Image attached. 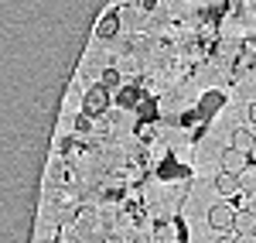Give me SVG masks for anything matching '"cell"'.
I'll list each match as a JSON object with an SVG mask.
<instances>
[{"instance_id": "1", "label": "cell", "mask_w": 256, "mask_h": 243, "mask_svg": "<svg viewBox=\"0 0 256 243\" xmlns=\"http://www.w3.org/2000/svg\"><path fill=\"white\" fill-rule=\"evenodd\" d=\"M236 216L239 209H232V202H218L208 209V226L218 233H236Z\"/></svg>"}, {"instance_id": "2", "label": "cell", "mask_w": 256, "mask_h": 243, "mask_svg": "<svg viewBox=\"0 0 256 243\" xmlns=\"http://www.w3.org/2000/svg\"><path fill=\"white\" fill-rule=\"evenodd\" d=\"M82 106H86L89 117H99V113L110 106V93H106V86H92V89L86 93V103H82Z\"/></svg>"}, {"instance_id": "3", "label": "cell", "mask_w": 256, "mask_h": 243, "mask_svg": "<svg viewBox=\"0 0 256 243\" xmlns=\"http://www.w3.org/2000/svg\"><path fill=\"white\" fill-rule=\"evenodd\" d=\"M250 164H246V151H236V147H226L222 151V171H232V175H242Z\"/></svg>"}, {"instance_id": "4", "label": "cell", "mask_w": 256, "mask_h": 243, "mask_svg": "<svg viewBox=\"0 0 256 243\" xmlns=\"http://www.w3.org/2000/svg\"><path fill=\"white\" fill-rule=\"evenodd\" d=\"M216 188H218V195H239V192H242V178L232 175V171H218Z\"/></svg>"}, {"instance_id": "5", "label": "cell", "mask_w": 256, "mask_h": 243, "mask_svg": "<svg viewBox=\"0 0 256 243\" xmlns=\"http://www.w3.org/2000/svg\"><path fill=\"white\" fill-rule=\"evenodd\" d=\"M246 233H256V212L253 209H239V216H236V236H246Z\"/></svg>"}, {"instance_id": "6", "label": "cell", "mask_w": 256, "mask_h": 243, "mask_svg": "<svg viewBox=\"0 0 256 243\" xmlns=\"http://www.w3.org/2000/svg\"><path fill=\"white\" fill-rule=\"evenodd\" d=\"M253 144H256V134H253V130H246V127H239L236 134H232V147H236V151L253 154Z\"/></svg>"}, {"instance_id": "7", "label": "cell", "mask_w": 256, "mask_h": 243, "mask_svg": "<svg viewBox=\"0 0 256 243\" xmlns=\"http://www.w3.org/2000/svg\"><path fill=\"white\" fill-rule=\"evenodd\" d=\"M116 28H120V18H116V14H106L96 35H99V38H113V35H116Z\"/></svg>"}, {"instance_id": "8", "label": "cell", "mask_w": 256, "mask_h": 243, "mask_svg": "<svg viewBox=\"0 0 256 243\" xmlns=\"http://www.w3.org/2000/svg\"><path fill=\"white\" fill-rule=\"evenodd\" d=\"M239 178H242V192L256 195V168H246V171H242Z\"/></svg>"}, {"instance_id": "9", "label": "cell", "mask_w": 256, "mask_h": 243, "mask_svg": "<svg viewBox=\"0 0 256 243\" xmlns=\"http://www.w3.org/2000/svg\"><path fill=\"white\" fill-rule=\"evenodd\" d=\"M120 72L116 69H106V72H102V79H99V86H106V89H113V86H120Z\"/></svg>"}, {"instance_id": "10", "label": "cell", "mask_w": 256, "mask_h": 243, "mask_svg": "<svg viewBox=\"0 0 256 243\" xmlns=\"http://www.w3.org/2000/svg\"><path fill=\"white\" fill-rule=\"evenodd\" d=\"M218 243H239V236H236V233H222V236H218Z\"/></svg>"}, {"instance_id": "11", "label": "cell", "mask_w": 256, "mask_h": 243, "mask_svg": "<svg viewBox=\"0 0 256 243\" xmlns=\"http://www.w3.org/2000/svg\"><path fill=\"white\" fill-rule=\"evenodd\" d=\"M76 127H79V130H89V113H86V117H79V120H76Z\"/></svg>"}, {"instance_id": "12", "label": "cell", "mask_w": 256, "mask_h": 243, "mask_svg": "<svg viewBox=\"0 0 256 243\" xmlns=\"http://www.w3.org/2000/svg\"><path fill=\"white\" fill-rule=\"evenodd\" d=\"M239 243H256V233H246V236H239Z\"/></svg>"}, {"instance_id": "13", "label": "cell", "mask_w": 256, "mask_h": 243, "mask_svg": "<svg viewBox=\"0 0 256 243\" xmlns=\"http://www.w3.org/2000/svg\"><path fill=\"white\" fill-rule=\"evenodd\" d=\"M250 120L256 123V103H253V106H250Z\"/></svg>"}, {"instance_id": "14", "label": "cell", "mask_w": 256, "mask_h": 243, "mask_svg": "<svg viewBox=\"0 0 256 243\" xmlns=\"http://www.w3.org/2000/svg\"><path fill=\"white\" fill-rule=\"evenodd\" d=\"M253 158H256V144H253Z\"/></svg>"}]
</instances>
